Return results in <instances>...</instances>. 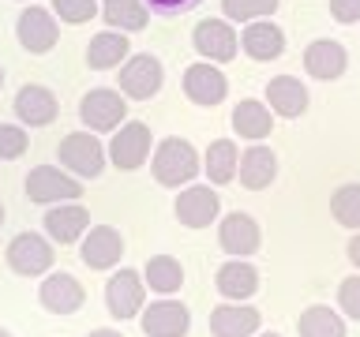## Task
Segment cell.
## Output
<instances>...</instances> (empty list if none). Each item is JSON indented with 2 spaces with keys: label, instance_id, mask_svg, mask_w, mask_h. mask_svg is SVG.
<instances>
[{
  "label": "cell",
  "instance_id": "1",
  "mask_svg": "<svg viewBox=\"0 0 360 337\" xmlns=\"http://www.w3.org/2000/svg\"><path fill=\"white\" fill-rule=\"evenodd\" d=\"M150 168H154V180L162 187H188L191 180L199 176V154H195V146H191L188 139H180V135H169V139L158 143V150L150 157Z\"/></svg>",
  "mask_w": 360,
  "mask_h": 337
},
{
  "label": "cell",
  "instance_id": "2",
  "mask_svg": "<svg viewBox=\"0 0 360 337\" xmlns=\"http://www.w3.org/2000/svg\"><path fill=\"white\" fill-rule=\"evenodd\" d=\"M56 157H60V168H68L79 180H94L105 168V146L98 143L94 131H72L64 135L60 146H56Z\"/></svg>",
  "mask_w": 360,
  "mask_h": 337
},
{
  "label": "cell",
  "instance_id": "3",
  "mask_svg": "<svg viewBox=\"0 0 360 337\" xmlns=\"http://www.w3.org/2000/svg\"><path fill=\"white\" fill-rule=\"evenodd\" d=\"M27 199L38 202V206L79 202V199H83V180L68 176L60 165H34L27 173Z\"/></svg>",
  "mask_w": 360,
  "mask_h": 337
},
{
  "label": "cell",
  "instance_id": "4",
  "mask_svg": "<svg viewBox=\"0 0 360 337\" xmlns=\"http://www.w3.org/2000/svg\"><path fill=\"white\" fill-rule=\"evenodd\" d=\"M124 117H128V98L117 94V90H109V86H94L90 94H83V101H79V120H83V128L94 131V135L117 131Z\"/></svg>",
  "mask_w": 360,
  "mask_h": 337
},
{
  "label": "cell",
  "instance_id": "5",
  "mask_svg": "<svg viewBox=\"0 0 360 337\" xmlns=\"http://www.w3.org/2000/svg\"><path fill=\"white\" fill-rule=\"evenodd\" d=\"M150 128H146L143 120H131V124H120L117 131H112V139L105 146L109 161L120 168V173H135V168L146 165V157H150Z\"/></svg>",
  "mask_w": 360,
  "mask_h": 337
},
{
  "label": "cell",
  "instance_id": "6",
  "mask_svg": "<svg viewBox=\"0 0 360 337\" xmlns=\"http://www.w3.org/2000/svg\"><path fill=\"white\" fill-rule=\"evenodd\" d=\"M165 83V67L154 53H135L120 64V94L131 101H150Z\"/></svg>",
  "mask_w": 360,
  "mask_h": 337
},
{
  "label": "cell",
  "instance_id": "7",
  "mask_svg": "<svg viewBox=\"0 0 360 337\" xmlns=\"http://www.w3.org/2000/svg\"><path fill=\"white\" fill-rule=\"evenodd\" d=\"M15 38H19L22 49L34 53V56L49 53L53 45L60 41V22H56L53 8L27 4V8L19 11V19H15Z\"/></svg>",
  "mask_w": 360,
  "mask_h": 337
},
{
  "label": "cell",
  "instance_id": "8",
  "mask_svg": "<svg viewBox=\"0 0 360 337\" xmlns=\"http://www.w3.org/2000/svg\"><path fill=\"white\" fill-rule=\"evenodd\" d=\"M105 308L112 319L128 322V319H139V311L146 308V281L143 274L135 270H117L105 285Z\"/></svg>",
  "mask_w": 360,
  "mask_h": 337
},
{
  "label": "cell",
  "instance_id": "9",
  "mask_svg": "<svg viewBox=\"0 0 360 337\" xmlns=\"http://www.w3.org/2000/svg\"><path fill=\"white\" fill-rule=\"evenodd\" d=\"M173 213L184 229H207L210 221H218L221 199H218V191L207 187V184H188V187H180V195L173 202Z\"/></svg>",
  "mask_w": 360,
  "mask_h": 337
},
{
  "label": "cell",
  "instance_id": "10",
  "mask_svg": "<svg viewBox=\"0 0 360 337\" xmlns=\"http://www.w3.org/2000/svg\"><path fill=\"white\" fill-rule=\"evenodd\" d=\"M8 266L19 277H41L45 270H53V244L38 232H19L8 244Z\"/></svg>",
  "mask_w": 360,
  "mask_h": 337
},
{
  "label": "cell",
  "instance_id": "11",
  "mask_svg": "<svg viewBox=\"0 0 360 337\" xmlns=\"http://www.w3.org/2000/svg\"><path fill=\"white\" fill-rule=\"evenodd\" d=\"M79 258L90 270H112L124 258V236L112 225H90V232H83L79 240Z\"/></svg>",
  "mask_w": 360,
  "mask_h": 337
},
{
  "label": "cell",
  "instance_id": "12",
  "mask_svg": "<svg viewBox=\"0 0 360 337\" xmlns=\"http://www.w3.org/2000/svg\"><path fill=\"white\" fill-rule=\"evenodd\" d=\"M139 326L146 337H184L191 330V311L180 300H154L139 311Z\"/></svg>",
  "mask_w": 360,
  "mask_h": 337
},
{
  "label": "cell",
  "instance_id": "13",
  "mask_svg": "<svg viewBox=\"0 0 360 337\" xmlns=\"http://www.w3.org/2000/svg\"><path fill=\"white\" fill-rule=\"evenodd\" d=\"M184 94L188 101H195V105H221L225 94H229V79H225V72L218 64H210V60H199V64H191L188 72H184Z\"/></svg>",
  "mask_w": 360,
  "mask_h": 337
},
{
  "label": "cell",
  "instance_id": "14",
  "mask_svg": "<svg viewBox=\"0 0 360 337\" xmlns=\"http://www.w3.org/2000/svg\"><path fill=\"white\" fill-rule=\"evenodd\" d=\"M191 41H195V53L210 64L233 60L236 49H240V38H236V30L229 27V19H202L195 27V34H191Z\"/></svg>",
  "mask_w": 360,
  "mask_h": 337
},
{
  "label": "cell",
  "instance_id": "15",
  "mask_svg": "<svg viewBox=\"0 0 360 337\" xmlns=\"http://www.w3.org/2000/svg\"><path fill=\"white\" fill-rule=\"evenodd\" d=\"M38 300H41V308L49 315H75L79 308H83V300H86V289H83L79 277L56 270V274H45L41 289H38Z\"/></svg>",
  "mask_w": 360,
  "mask_h": 337
},
{
  "label": "cell",
  "instance_id": "16",
  "mask_svg": "<svg viewBox=\"0 0 360 337\" xmlns=\"http://www.w3.org/2000/svg\"><path fill=\"white\" fill-rule=\"evenodd\" d=\"M218 244L229 251L233 258H248L255 255L259 247H263V229H259V221L252 213H229V218H221L218 225Z\"/></svg>",
  "mask_w": 360,
  "mask_h": 337
},
{
  "label": "cell",
  "instance_id": "17",
  "mask_svg": "<svg viewBox=\"0 0 360 337\" xmlns=\"http://www.w3.org/2000/svg\"><path fill=\"white\" fill-rule=\"evenodd\" d=\"M15 120L22 128H45V124L56 120V112H60V101L49 86H38V83H27L15 94Z\"/></svg>",
  "mask_w": 360,
  "mask_h": 337
},
{
  "label": "cell",
  "instance_id": "18",
  "mask_svg": "<svg viewBox=\"0 0 360 337\" xmlns=\"http://www.w3.org/2000/svg\"><path fill=\"white\" fill-rule=\"evenodd\" d=\"M263 326V315L252 303H218L210 311V333L214 337H255Z\"/></svg>",
  "mask_w": 360,
  "mask_h": 337
},
{
  "label": "cell",
  "instance_id": "19",
  "mask_svg": "<svg viewBox=\"0 0 360 337\" xmlns=\"http://www.w3.org/2000/svg\"><path fill=\"white\" fill-rule=\"evenodd\" d=\"M86 229H90V210L83 202H56L53 210H45V232L56 244H79Z\"/></svg>",
  "mask_w": 360,
  "mask_h": 337
},
{
  "label": "cell",
  "instance_id": "20",
  "mask_svg": "<svg viewBox=\"0 0 360 337\" xmlns=\"http://www.w3.org/2000/svg\"><path fill=\"white\" fill-rule=\"evenodd\" d=\"M345 67H349V53H345V45L334 41V38H319L304 49V72L311 79L330 83V79L345 75Z\"/></svg>",
  "mask_w": 360,
  "mask_h": 337
},
{
  "label": "cell",
  "instance_id": "21",
  "mask_svg": "<svg viewBox=\"0 0 360 337\" xmlns=\"http://www.w3.org/2000/svg\"><path fill=\"white\" fill-rule=\"evenodd\" d=\"M240 49L252 56V60H278L285 53V30L270 19H255L248 22L240 34Z\"/></svg>",
  "mask_w": 360,
  "mask_h": 337
},
{
  "label": "cell",
  "instance_id": "22",
  "mask_svg": "<svg viewBox=\"0 0 360 337\" xmlns=\"http://www.w3.org/2000/svg\"><path fill=\"white\" fill-rule=\"evenodd\" d=\"M214 285L225 300L240 303V300H252L259 292V270L252 263H244V258H229L225 266H218V277H214Z\"/></svg>",
  "mask_w": 360,
  "mask_h": 337
},
{
  "label": "cell",
  "instance_id": "23",
  "mask_svg": "<svg viewBox=\"0 0 360 337\" xmlns=\"http://www.w3.org/2000/svg\"><path fill=\"white\" fill-rule=\"evenodd\" d=\"M266 105L278 117H300L308 109V86L297 75H274L266 83Z\"/></svg>",
  "mask_w": 360,
  "mask_h": 337
},
{
  "label": "cell",
  "instance_id": "24",
  "mask_svg": "<svg viewBox=\"0 0 360 337\" xmlns=\"http://www.w3.org/2000/svg\"><path fill=\"white\" fill-rule=\"evenodd\" d=\"M236 173H240V184L248 191H263L274 184L278 176V157L270 146H248L240 154V165H236Z\"/></svg>",
  "mask_w": 360,
  "mask_h": 337
},
{
  "label": "cell",
  "instance_id": "25",
  "mask_svg": "<svg viewBox=\"0 0 360 337\" xmlns=\"http://www.w3.org/2000/svg\"><path fill=\"white\" fill-rule=\"evenodd\" d=\"M233 131L240 135V139H266L270 131H274V112H270L266 101H255V98H244L240 105L233 109Z\"/></svg>",
  "mask_w": 360,
  "mask_h": 337
},
{
  "label": "cell",
  "instance_id": "26",
  "mask_svg": "<svg viewBox=\"0 0 360 337\" xmlns=\"http://www.w3.org/2000/svg\"><path fill=\"white\" fill-rule=\"evenodd\" d=\"M143 281L150 292H158V296H173V292H180V285H184V266H180V258H173V255H150L143 266Z\"/></svg>",
  "mask_w": 360,
  "mask_h": 337
},
{
  "label": "cell",
  "instance_id": "27",
  "mask_svg": "<svg viewBox=\"0 0 360 337\" xmlns=\"http://www.w3.org/2000/svg\"><path fill=\"white\" fill-rule=\"evenodd\" d=\"M120 60H128V34L120 30H101L90 38L86 45V64L94 67V72H109V67H117Z\"/></svg>",
  "mask_w": 360,
  "mask_h": 337
},
{
  "label": "cell",
  "instance_id": "28",
  "mask_svg": "<svg viewBox=\"0 0 360 337\" xmlns=\"http://www.w3.org/2000/svg\"><path fill=\"white\" fill-rule=\"evenodd\" d=\"M236 165H240V150H236L233 139H214L207 157H202V173H207L210 184H233Z\"/></svg>",
  "mask_w": 360,
  "mask_h": 337
},
{
  "label": "cell",
  "instance_id": "29",
  "mask_svg": "<svg viewBox=\"0 0 360 337\" xmlns=\"http://www.w3.org/2000/svg\"><path fill=\"white\" fill-rule=\"evenodd\" d=\"M101 15H105L109 30H143L146 19H150V8H146V0H105L101 4Z\"/></svg>",
  "mask_w": 360,
  "mask_h": 337
},
{
  "label": "cell",
  "instance_id": "30",
  "mask_svg": "<svg viewBox=\"0 0 360 337\" xmlns=\"http://www.w3.org/2000/svg\"><path fill=\"white\" fill-rule=\"evenodd\" d=\"M297 330H300V337H345V322L326 303H311L308 311H300Z\"/></svg>",
  "mask_w": 360,
  "mask_h": 337
},
{
  "label": "cell",
  "instance_id": "31",
  "mask_svg": "<svg viewBox=\"0 0 360 337\" xmlns=\"http://www.w3.org/2000/svg\"><path fill=\"white\" fill-rule=\"evenodd\" d=\"M330 213L342 229H356L360 232V184H342L330 195Z\"/></svg>",
  "mask_w": 360,
  "mask_h": 337
},
{
  "label": "cell",
  "instance_id": "32",
  "mask_svg": "<svg viewBox=\"0 0 360 337\" xmlns=\"http://www.w3.org/2000/svg\"><path fill=\"white\" fill-rule=\"evenodd\" d=\"M281 0H221V11L225 19L233 22H255V19H266L274 15Z\"/></svg>",
  "mask_w": 360,
  "mask_h": 337
},
{
  "label": "cell",
  "instance_id": "33",
  "mask_svg": "<svg viewBox=\"0 0 360 337\" xmlns=\"http://www.w3.org/2000/svg\"><path fill=\"white\" fill-rule=\"evenodd\" d=\"M53 15L60 22L79 27V22H90L98 15V4H94V0H53Z\"/></svg>",
  "mask_w": 360,
  "mask_h": 337
},
{
  "label": "cell",
  "instance_id": "34",
  "mask_svg": "<svg viewBox=\"0 0 360 337\" xmlns=\"http://www.w3.org/2000/svg\"><path fill=\"white\" fill-rule=\"evenodd\" d=\"M27 150V128L22 124H0V161H15Z\"/></svg>",
  "mask_w": 360,
  "mask_h": 337
},
{
  "label": "cell",
  "instance_id": "35",
  "mask_svg": "<svg viewBox=\"0 0 360 337\" xmlns=\"http://www.w3.org/2000/svg\"><path fill=\"white\" fill-rule=\"evenodd\" d=\"M338 308H342L349 319L360 322V274L345 277L342 285H338Z\"/></svg>",
  "mask_w": 360,
  "mask_h": 337
},
{
  "label": "cell",
  "instance_id": "36",
  "mask_svg": "<svg viewBox=\"0 0 360 337\" xmlns=\"http://www.w3.org/2000/svg\"><path fill=\"white\" fill-rule=\"evenodd\" d=\"M199 0H146V8L158 11V15H184V11H191Z\"/></svg>",
  "mask_w": 360,
  "mask_h": 337
},
{
  "label": "cell",
  "instance_id": "37",
  "mask_svg": "<svg viewBox=\"0 0 360 337\" xmlns=\"http://www.w3.org/2000/svg\"><path fill=\"white\" fill-rule=\"evenodd\" d=\"M330 15L338 22H360V0H330Z\"/></svg>",
  "mask_w": 360,
  "mask_h": 337
},
{
  "label": "cell",
  "instance_id": "38",
  "mask_svg": "<svg viewBox=\"0 0 360 337\" xmlns=\"http://www.w3.org/2000/svg\"><path fill=\"white\" fill-rule=\"evenodd\" d=\"M349 263H353V266L360 270V232L353 236V240H349Z\"/></svg>",
  "mask_w": 360,
  "mask_h": 337
},
{
  "label": "cell",
  "instance_id": "39",
  "mask_svg": "<svg viewBox=\"0 0 360 337\" xmlns=\"http://www.w3.org/2000/svg\"><path fill=\"white\" fill-rule=\"evenodd\" d=\"M86 337H124L120 330H90Z\"/></svg>",
  "mask_w": 360,
  "mask_h": 337
},
{
  "label": "cell",
  "instance_id": "40",
  "mask_svg": "<svg viewBox=\"0 0 360 337\" xmlns=\"http://www.w3.org/2000/svg\"><path fill=\"white\" fill-rule=\"evenodd\" d=\"M0 225H4V202H0Z\"/></svg>",
  "mask_w": 360,
  "mask_h": 337
},
{
  "label": "cell",
  "instance_id": "41",
  "mask_svg": "<svg viewBox=\"0 0 360 337\" xmlns=\"http://www.w3.org/2000/svg\"><path fill=\"white\" fill-rule=\"evenodd\" d=\"M255 337H281V333H255Z\"/></svg>",
  "mask_w": 360,
  "mask_h": 337
},
{
  "label": "cell",
  "instance_id": "42",
  "mask_svg": "<svg viewBox=\"0 0 360 337\" xmlns=\"http://www.w3.org/2000/svg\"><path fill=\"white\" fill-rule=\"evenodd\" d=\"M0 86H4V67H0Z\"/></svg>",
  "mask_w": 360,
  "mask_h": 337
},
{
  "label": "cell",
  "instance_id": "43",
  "mask_svg": "<svg viewBox=\"0 0 360 337\" xmlns=\"http://www.w3.org/2000/svg\"><path fill=\"white\" fill-rule=\"evenodd\" d=\"M0 337H11V333H8V330H0Z\"/></svg>",
  "mask_w": 360,
  "mask_h": 337
}]
</instances>
